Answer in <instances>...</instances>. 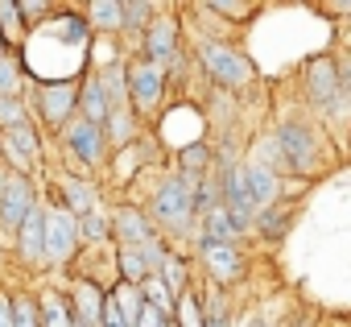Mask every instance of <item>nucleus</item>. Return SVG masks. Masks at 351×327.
<instances>
[{
  "label": "nucleus",
  "mask_w": 351,
  "mask_h": 327,
  "mask_svg": "<svg viewBox=\"0 0 351 327\" xmlns=\"http://www.w3.org/2000/svg\"><path fill=\"white\" fill-rule=\"evenodd\" d=\"M273 145H277V153H281V166L293 170V174H314V170L322 166V137L314 133V124H306V120H298V116L277 120Z\"/></svg>",
  "instance_id": "1"
},
{
  "label": "nucleus",
  "mask_w": 351,
  "mask_h": 327,
  "mask_svg": "<svg viewBox=\"0 0 351 327\" xmlns=\"http://www.w3.org/2000/svg\"><path fill=\"white\" fill-rule=\"evenodd\" d=\"M195 179H182V174H173V179H165L161 187H157V195H153V207L145 212L149 216V224L153 228H161V232H191L195 228ZM157 232V236H161Z\"/></svg>",
  "instance_id": "2"
},
{
  "label": "nucleus",
  "mask_w": 351,
  "mask_h": 327,
  "mask_svg": "<svg viewBox=\"0 0 351 327\" xmlns=\"http://www.w3.org/2000/svg\"><path fill=\"white\" fill-rule=\"evenodd\" d=\"M302 87H306V100H310L318 112L343 116L351 87H347V71H339V58H335V54H314V58H306V67H302Z\"/></svg>",
  "instance_id": "3"
},
{
  "label": "nucleus",
  "mask_w": 351,
  "mask_h": 327,
  "mask_svg": "<svg viewBox=\"0 0 351 327\" xmlns=\"http://www.w3.org/2000/svg\"><path fill=\"white\" fill-rule=\"evenodd\" d=\"M199 63H203V71L211 75V83L228 87V91H244V87L256 79L252 58H248L244 50H236V46L219 42V38H207V42L199 46Z\"/></svg>",
  "instance_id": "4"
},
{
  "label": "nucleus",
  "mask_w": 351,
  "mask_h": 327,
  "mask_svg": "<svg viewBox=\"0 0 351 327\" xmlns=\"http://www.w3.org/2000/svg\"><path fill=\"white\" fill-rule=\"evenodd\" d=\"M79 253V220L62 203H42V261L62 269Z\"/></svg>",
  "instance_id": "5"
},
{
  "label": "nucleus",
  "mask_w": 351,
  "mask_h": 327,
  "mask_svg": "<svg viewBox=\"0 0 351 327\" xmlns=\"http://www.w3.org/2000/svg\"><path fill=\"white\" fill-rule=\"evenodd\" d=\"M124 87H128L132 112H136L141 120H149V116L161 108L169 79H165L161 67H153V63H145V58H132V63H124Z\"/></svg>",
  "instance_id": "6"
},
{
  "label": "nucleus",
  "mask_w": 351,
  "mask_h": 327,
  "mask_svg": "<svg viewBox=\"0 0 351 327\" xmlns=\"http://www.w3.org/2000/svg\"><path fill=\"white\" fill-rule=\"evenodd\" d=\"M62 149L71 153V161H79V166L95 170L104 166V157H108V141H104V128L83 120V116H71L66 128H62Z\"/></svg>",
  "instance_id": "7"
},
{
  "label": "nucleus",
  "mask_w": 351,
  "mask_h": 327,
  "mask_svg": "<svg viewBox=\"0 0 351 327\" xmlns=\"http://www.w3.org/2000/svg\"><path fill=\"white\" fill-rule=\"evenodd\" d=\"M42 199H38V187H34V179L29 174H5L0 179V228H9V232H17L21 228V220L38 207Z\"/></svg>",
  "instance_id": "8"
},
{
  "label": "nucleus",
  "mask_w": 351,
  "mask_h": 327,
  "mask_svg": "<svg viewBox=\"0 0 351 327\" xmlns=\"http://www.w3.org/2000/svg\"><path fill=\"white\" fill-rule=\"evenodd\" d=\"M178 38H182L178 17H173V13H157L145 25V63H153L161 71H165V63H178V54H182Z\"/></svg>",
  "instance_id": "9"
},
{
  "label": "nucleus",
  "mask_w": 351,
  "mask_h": 327,
  "mask_svg": "<svg viewBox=\"0 0 351 327\" xmlns=\"http://www.w3.org/2000/svg\"><path fill=\"white\" fill-rule=\"evenodd\" d=\"M79 104V79H46L38 87V112L50 128H66Z\"/></svg>",
  "instance_id": "10"
},
{
  "label": "nucleus",
  "mask_w": 351,
  "mask_h": 327,
  "mask_svg": "<svg viewBox=\"0 0 351 327\" xmlns=\"http://www.w3.org/2000/svg\"><path fill=\"white\" fill-rule=\"evenodd\" d=\"M0 153H5V161H9V170H13V174H29V179H34V166L42 161L38 128H34V124L5 128V133H0Z\"/></svg>",
  "instance_id": "11"
},
{
  "label": "nucleus",
  "mask_w": 351,
  "mask_h": 327,
  "mask_svg": "<svg viewBox=\"0 0 351 327\" xmlns=\"http://www.w3.org/2000/svg\"><path fill=\"white\" fill-rule=\"evenodd\" d=\"M199 257H203V265H207L211 282H219V286H228V282H236V278L244 273V253H240L236 245L199 240ZM219 286H215V290H219Z\"/></svg>",
  "instance_id": "12"
},
{
  "label": "nucleus",
  "mask_w": 351,
  "mask_h": 327,
  "mask_svg": "<svg viewBox=\"0 0 351 327\" xmlns=\"http://www.w3.org/2000/svg\"><path fill=\"white\" fill-rule=\"evenodd\" d=\"M108 228H112V236H116L120 245H128V249H136V245H145V240L157 236V228L149 224V216H145L136 203H120V207L108 216Z\"/></svg>",
  "instance_id": "13"
},
{
  "label": "nucleus",
  "mask_w": 351,
  "mask_h": 327,
  "mask_svg": "<svg viewBox=\"0 0 351 327\" xmlns=\"http://www.w3.org/2000/svg\"><path fill=\"white\" fill-rule=\"evenodd\" d=\"M58 187H62V207H66L75 220L99 212V191H95V183H87V179H79V174H62Z\"/></svg>",
  "instance_id": "14"
},
{
  "label": "nucleus",
  "mask_w": 351,
  "mask_h": 327,
  "mask_svg": "<svg viewBox=\"0 0 351 327\" xmlns=\"http://www.w3.org/2000/svg\"><path fill=\"white\" fill-rule=\"evenodd\" d=\"M17 253H21V265H29V269H46V261H42V203L21 220V228H17Z\"/></svg>",
  "instance_id": "15"
},
{
  "label": "nucleus",
  "mask_w": 351,
  "mask_h": 327,
  "mask_svg": "<svg viewBox=\"0 0 351 327\" xmlns=\"http://www.w3.org/2000/svg\"><path fill=\"white\" fill-rule=\"evenodd\" d=\"M79 116L83 120H91V124H104V116H108V100H104V87H99V79L95 75H83L79 79Z\"/></svg>",
  "instance_id": "16"
},
{
  "label": "nucleus",
  "mask_w": 351,
  "mask_h": 327,
  "mask_svg": "<svg viewBox=\"0 0 351 327\" xmlns=\"http://www.w3.org/2000/svg\"><path fill=\"white\" fill-rule=\"evenodd\" d=\"M87 17H91L87 25L95 34H116V30H124V0H91Z\"/></svg>",
  "instance_id": "17"
},
{
  "label": "nucleus",
  "mask_w": 351,
  "mask_h": 327,
  "mask_svg": "<svg viewBox=\"0 0 351 327\" xmlns=\"http://www.w3.org/2000/svg\"><path fill=\"white\" fill-rule=\"evenodd\" d=\"M244 236V228H236V220L215 203L211 212H203V240H219V245H236Z\"/></svg>",
  "instance_id": "18"
},
{
  "label": "nucleus",
  "mask_w": 351,
  "mask_h": 327,
  "mask_svg": "<svg viewBox=\"0 0 351 327\" xmlns=\"http://www.w3.org/2000/svg\"><path fill=\"white\" fill-rule=\"evenodd\" d=\"M38 327H75L71 306H66V294L46 290V294L38 298Z\"/></svg>",
  "instance_id": "19"
},
{
  "label": "nucleus",
  "mask_w": 351,
  "mask_h": 327,
  "mask_svg": "<svg viewBox=\"0 0 351 327\" xmlns=\"http://www.w3.org/2000/svg\"><path fill=\"white\" fill-rule=\"evenodd\" d=\"M157 282L165 286V294H169V298H178L182 290H191V265H186V257L169 253V257L161 261V269H157Z\"/></svg>",
  "instance_id": "20"
},
{
  "label": "nucleus",
  "mask_w": 351,
  "mask_h": 327,
  "mask_svg": "<svg viewBox=\"0 0 351 327\" xmlns=\"http://www.w3.org/2000/svg\"><path fill=\"white\" fill-rule=\"evenodd\" d=\"M289 220H293V207H285V203L277 199L273 207H265V212L252 220V228H256L265 240H281V236L289 232Z\"/></svg>",
  "instance_id": "21"
},
{
  "label": "nucleus",
  "mask_w": 351,
  "mask_h": 327,
  "mask_svg": "<svg viewBox=\"0 0 351 327\" xmlns=\"http://www.w3.org/2000/svg\"><path fill=\"white\" fill-rule=\"evenodd\" d=\"M21 91H25V71H21V58H17V54H0V95L21 100Z\"/></svg>",
  "instance_id": "22"
},
{
  "label": "nucleus",
  "mask_w": 351,
  "mask_h": 327,
  "mask_svg": "<svg viewBox=\"0 0 351 327\" xmlns=\"http://www.w3.org/2000/svg\"><path fill=\"white\" fill-rule=\"evenodd\" d=\"M116 269H120V282H124V286H141V282L149 278V269H145L141 253H136V249H128V245H120V253H116Z\"/></svg>",
  "instance_id": "23"
},
{
  "label": "nucleus",
  "mask_w": 351,
  "mask_h": 327,
  "mask_svg": "<svg viewBox=\"0 0 351 327\" xmlns=\"http://www.w3.org/2000/svg\"><path fill=\"white\" fill-rule=\"evenodd\" d=\"M112 236V228H108V216L104 212H91V216H83L79 220V245L87 240V245H104Z\"/></svg>",
  "instance_id": "24"
},
{
  "label": "nucleus",
  "mask_w": 351,
  "mask_h": 327,
  "mask_svg": "<svg viewBox=\"0 0 351 327\" xmlns=\"http://www.w3.org/2000/svg\"><path fill=\"white\" fill-rule=\"evenodd\" d=\"M21 124H29L25 100H13V95H0V133H5V128H21Z\"/></svg>",
  "instance_id": "25"
},
{
  "label": "nucleus",
  "mask_w": 351,
  "mask_h": 327,
  "mask_svg": "<svg viewBox=\"0 0 351 327\" xmlns=\"http://www.w3.org/2000/svg\"><path fill=\"white\" fill-rule=\"evenodd\" d=\"M203 327H232V306H228V298L215 290L211 298H207V306H203Z\"/></svg>",
  "instance_id": "26"
},
{
  "label": "nucleus",
  "mask_w": 351,
  "mask_h": 327,
  "mask_svg": "<svg viewBox=\"0 0 351 327\" xmlns=\"http://www.w3.org/2000/svg\"><path fill=\"white\" fill-rule=\"evenodd\" d=\"M13 327H38V298L34 294H13Z\"/></svg>",
  "instance_id": "27"
},
{
  "label": "nucleus",
  "mask_w": 351,
  "mask_h": 327,
  "mask_svg": "<svg viewBox=\"0 0 351 327\" xmlns=\"http://www.w3.org/2000/svg\"><path fill=\"white\" fill-rule=\"evenodd\" d=\"M203 13H215V17H228V21H248V17H256L252 5H236V0H211V5H203Z\"/></svg>",
  "instance_id": "28"
},
{
  "label": "nucleus",
  "mask_w": 351,
  "mask_h": 327,
  "mask_svg": "<svg viewBox=\"0 0 351 327\" xmlns=\"http://www.w3.org/2000/svg\"><path fill=\"white\" fill-rule=\"evenodd\" d=\"M153 17H157L153 5H145V0H124V30H145Z\"/></svg>",
  "instance_id": "29"
},
{
  "label": "nucleus",
  "mask_w": 351,
  "mask_h": 327,
  "mask_svg": "<svg viewBox=\"0 0 351 327\" xmlns=\"http://www.w3.org/2000/svg\"><path fill=\"white\" fill-rule=\"evenodd\" d=\"M13 13H17V21H21L25 30H34L38 17H50V5H42V0H17Z\"/></svg>",
  "instance_id": "30"
},
{
  "label": "nucleus",
  "mask_w": 351,
  "mask_h": 327,
  "mask_svg": "<svg viewBox=\"0 0 351 327\" xmlns=\"http://www.w3.org/2000/svg\"><path fill=\"white\" fill-rule=\"evenodd\" d=\"M0 327H13V294L0 290Z\"/></svg>",
  "instance_id": "31"
},
{
  "label": "nucleus",
  "mask_w": 351,
  "mask_h": 327,
  "mask_svg": "<svg viewBox=\"0 0 351 327\" xmlns=\"http://www.w3.org/2000/svg\"><path fill=\"white\" fill-rule=\"evenodd\" d=\"M236 327H273V323H269V319H265L261 311H248V315H244V319H240Z\"/></svg>",
  "instance_id": "32"
},
{
  "label": "nucleus",
  "mask_w": 351,
  "mask_h": 327,
  "mask_svg": "<svg viewBox=\"0 0 351 327\" xmlns=\"http://www.w3.org/2000/svg\"><path fill=\"white\" fill-rule=\"evenodd\" d=\"M0 54H9V50H5V42H0Z\"/></svg>",
  "instance_id": "33"
},
{
  "label": "nucleus",
  "mask_w": 351,
  "mask_h": 327,
  "mask_svg": "<svg viewBox=\"0 0 351 327\" xmlns=\"http://www.w3.org/2000/svg\"><path fill=\"white\" fill-rule=\"evenodd\" d=\"M165 327H173V323H165Z\"/></svg>",
  "instance_id": "34"
}]
</instances>
